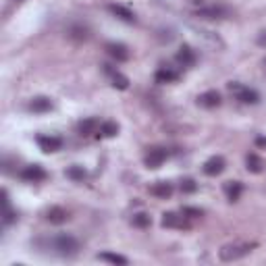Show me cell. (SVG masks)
I'll return each instance as SVG.
<instances>
[{"label":"cell","instance_id":"6da1fadb","mask_svg":"<svg viewBox=\"0 0 266 266\" xmlns=\"http://www.w3.org/2000/svg\"><path fill=\"white\" fill-rule=\"evenodd\" d=\"M48 248H52V252H54V254L65 256V258H71V256H75V254L79 252L81 243H79L77 237L66 235V233H61V235L52 237V239L48 241Z\"/></svg>","mask_w":266,"mask_h":266},{"label":"cell","instance_id":"7a4b0ae2","mask_svg":"<svg viewBox=\"0 0 266 266\" xmlns=\"http://www.w3.org/2000/svg\"><path fill=\"white\" fill-rule=\"evenodd\" d=\"M252 248H254L252 243H229V245H225V248H221L218 258H221L223 262L239 260V258H243V256H248L252 252Z\"/></svg>","mask_w":266,"mask_h":266},{"label":"cell","instance_id":"3957f363","mask_svg":"<svg viewBox=\"0 0 266 266\" xmlns=\"http://www.w3.org/2000/svg\"><path fill=\"white\" fill-rule=\"evenodd\" d=\"M229 92L239 102H243V104H258L260 102V94L258 92L252 90V88H245V85L237 83V81H231L229 83Z\"/></svg>","mask_w":266,"mask_h":266},{"label":"cell","instance_id":"277c9868","mask_svg":"<svg viewBox=\"0 0 266 266\" xmlns=\"http://www.w3.org/2000/svg\"><path fill=\"white\" fill-rule=\"evenodd\" d=\"M163 227L166 229H187V216L181 212H165L163 214Z\"/></svg>","mask_w":266,"mask_h":266},{"label":"cell","instance_id":"5b68a950","mask_svg":"<svg viewBox=\"0 0 266 266\" xmlns=\"http://www.w3.org/2000/svg\"><path fill=\"white\" fill-rule=\"evenodd\" d=\"M166 156H168V154H166L165 148H150L148 154H146V158H144V163H146L148 168H158V166L166 160Z\"/></svg>","mask_w":266,"mask_h":266},{"label":"cell","instance_id":"8992f818","mask_svg":"<svg viewBox=\"0 0 266 266\" xmlns=\"http://www.w3.org/2000/svg\"><path fill=\"white\" fill-rule=\"evenodd\" d=\"M37 146H40L42 152H46V154H50V152H56L63 148V139L56 137V135H37Z\"/></svg>","mask_w":266,"mask_h":266},{"label":"cell","instance_id":"52a82bcc","mask_svg":"<svg viewBox=\"0 0 266 266\" xmlns=\"http://www.w3.org/2000/svg\"><path fill=\"white\" fill-rule=\"evenodd\" d=\"M227 163H225V158L223 156H210L204 163V175L208 177H216V175H221L223 170H225Z\"/></svg>","mask_w":266,"mask_h":266},{"label":"cell","instance_id":"ba28073f","mask_svg":"<svg viewBox=\"0 0 266 266\" xmlns=\"http://www.w3.org/2000/svg\"><path fill=\"white\" fill-rule=\"evenodd\" d=\"M46 177H48V175H46V170L40 165H30V166H25L21 170V179H25V181H30V183L44 181Z\"/></svg>","mask_w":266,"mask_h":266},{"label":"cell","instance_id":"9c48e42d","mask_svg":"<svg viewBox=\"0 0 266 266\" xmlns=\"http://www.w3.org/2000/svg\"><path fill=\"white\" fill-rule=\"evenodd\" d=\"M106 52H108L110 59H115L117 63H125L129 59V48L125 44H119V42H108Z\"/></svg>","mask_w":266,"mask_h":266},{"label":"cell","instance_id":"30bf717a","mask_svg":"<svg viewBox=\"0 0 266 266\" xmlns=\"http://www.w3.org/2000/svg\"><path fill=\"white\" fill-rule=\"evenodd\" d=\"M221 102H223V98L216 90H208V92L198 96V104L204 108H216V106H221Z\"/></svg>","mask_w":266,"mask_h":266},{"label":"cell","instance_id":"8fae6325","mask_svg":"<svg viewBox=\"0 0 266 266\" xmlns=\"http://www.w3.org/2000/svg\"><path fill=\"white\" fill-rule=\"evenodd\" d=\"M44 218H46V221H48L50 225H63V223L69 221V212H66L65 208H61V206H52V208H48V210H46Z\"/></svg>","mask_w":266,"mask_h":266},{"label":"cell","instance_id":"7c38bea8","mask_svg":"<svg viewBox=\"0 0 266 266\" xmlns=\"http://www.w3.org/2000/svg\"><path fill=\"white\" fill-rule=\"evenodd\" d=\"M150 194L154 198H160V200H166L173 196V185H170L168 181H158L150 187Z\"/></svg>","mask_w":266,"mask_h":266},{"label":"cell","instance_id":"4fadbf2b","mask_svg":"<svg viewBox=\"0 0 266 266\" xmlns=\"http://www.w3.org/2000/svg\"><path fill=\"white\" fill-rule=\"evenodd\" d=\"M108 11L115 15L117 19H121V21H125V23H133L135 21V15H133L127 6H123V4H108Z\"/></svg>","mask_w":266,"mask_h":266},{"label":"cell","instance_id":"5bb4252c","mask_svg":"<svg viewBox=\"0 0 266 266\" xmlns=\"http://www.w3.org/2000/svg\"><path fill=\"white\" fill-rule=\"evenodd\" d=\"M177 63L183 65V66H192L196 63V50L192 46H181L177 52Z\"/></svg>","mask_w":266,"mask_h":266},{"label":"cell","instance_id":"9a60e30c","mask_svg":"<svg viewBox=\"0 0 266 266\" xmlns=\"http://www.w3.org/2000/svg\"><path fill=\"white\" fill-rule=\"evenodd\" d=\"M196 15L202 17V19H223V17L229 15V11L223 6H206V8H200Z\"/></svg>","mask_w":266,"mask_h":266},{"label":"cell","instance_id":"2e32d148","mask_svg":"<svg viewBox=\"0 0 266 266\" xmlns=\"http://www.w3.org/2000/svg\"><path fill=\"white\" fill-rule=\"evenodd\" d=\"M245 168L250 170V173H254V175H260L262 170H264V160L258 156V154H248L245 156Z\"/></svg>","mask_w":266,"mask_h":266},{"label":"cell","instance_id":"e0dca14e","mask_svg":"<svg viewBox=\"0 0 266 266\" xmlns=\"http://www.w3.org/2000/svg\"><path fill=\"white\" fill-rule=\"evenodd\" d=\"M52 108V100L46 96H35L30 102V110L32 112H48Z\"/></svg>","mask_w":266,"mask_h":266},{"label":"cell","instance_id":"ac0fdd59","mask_svg":"<svg viewBox=\"0 0 266 266\" xmlns=\"http://www.w3.org/2000/svg\"><path fill=\"white\" fill-rule=\"evenodd\" d=\"M98 129H100V125H98V121H96V119H83L79 125H77L79 135H83V137L92 135V133H98Z\"/></svg>","mask_w":266,"mask_h":266},{"label":"cell","instance_id":"d6986e66","mask_svg":"<svg viewBox=\"0 0 266 266\" xmlns=\"http://www.w3.org/2000/svg\"><path fill=\"white\" fill-rule=\"evenodd\" d=\"M241 192H243V185L239 181H227L225 183V194H227V198H229V202H237Z\"/></svg>","mask_w":266,"mask_h":266},{"label":"cell","instance_id":"ffe728a7","mask_svg":"<svg viewBox=\"0 0 266 266\" xmlns=\"http://www.w3.org/2000/svg\"><path fill=\"white\" fill-rule=\"evenodd\" d=\"M65 175L71 179V181H75V183H81V181H85V177H88V170H85L83 166H79V165H73V166H69L65 170Z\"/></svg>","mask_w":266,"mask_h":266},{"label":"cell","instance_id":"44dd1931","mask_svg":"<svg viewBox=\"0 0 266 266\" xmlns=\"http://www.w3.org/2000/svg\"><path fill=\"white\" fill-rule=\"evenodd\" d=\"M177 71H173V69H166V66H163V69H158L156 71V75H154V79H156V83H173V81H177Z\"/></svg>","mask_w":266,"mask_h":266},{"label":"cell","instance_id":"7402d4cb","mask_svg":"<svg viewBox=\"0 0 266 266\" xmlns=\"http://www.w3.org/2000/svg\"><path fill=\"white\" fill-rule=\"evenodd\" d=\"M117 133H119V125L117 123H112V121H106V123H102L100 129H98V137H117Z\"/></svg>","mask_w":266,"mask_h":266},{"label":"cell","instance_id":"603a6c76","mask_svg":"<svg viewBox=\"0 0 266 266\" xmlns=\"http://www.w3.org/2000/svg\"><path fill=\"white\" fill-rule=\"evenodd\" d=\"M15 212H13V208H11V204H8V196H6V192H2V221H4V225H11L13 221H15Z\"/></svg>","mask_w":266,"mask_h":266},{"label":"cell","instance_id":"cb8c5ba5","mask_svg":"<svg viewBox=\"0 0 266 266\" xmlns=\"http://www.w3.org/2000/svg\"><path fill=\"white\" fill-rule=\"evenodd\" d=\"M98 260H104V262H110V264H121L125 266L129 264V260L125 256H119V254H110V252H104V254H98Z\"/></svg>","mask_w":266,"mask_h":266},{"label":"cell","instance_id":"d4e9b609","mask_svg":"<svg viewBox=\"0 0 266 266\" xmlns=\"http://www.w3.org/2000/svg\"><path fill=\"white\" fill-rule=\"evenodd\" d=\"M131 223H133V227H137V229H148V227L152 225V218L146 212H137V214H133Z\"/></svg>","mask_w":266,"mask_h":266},{"label":"cell","instance_id":"484cf974","mask_svg":"<svg viewBox=\"0 0 266 266\" xmlns=\"http://www.w3.org/2000/svg\"><path fill=\"white\" fill-rule=\"evenodd\" d=\"M110 77H112V85H115L117 90H127V88H129V79H127L123 73L112 71V73H110Z\"/></svg>","mask_w":266,"mask_h":266},{"label":"cell","instance_id":"4316f807","mask_svg":"<svg viewBox=\"0 0 266 266\" xmlns=\"http://www.w3.org/2000/svg\"><path fill=\"white\" fill-rule=\"evenodd\" d=\"M73 40H88V30H85V27H73L71 30V33H69Z\"/></svg>","mask_w":266,"mask_h":266},{"label":"cell","instance_id":"83f0119b","mask_svg":"<svg viewBox=\"0 0 266 266\" xmlns=\"http://www.w3.org/2000/svg\"><path fill=\"white\" fill-rule=\"evenodd\" d=\"M198 189V183L194 181V179H183L181 181V192L183 194H194Z\"/></svg>","mask_w":266,"mask_h":266},{"label":"cell","instance_id":"f1b7e54d","mask_svg":"<svg viewBox=\"0 0 266 266\" xmlns=\"http://www.w3.org/2000/svg\"><path fill=\"white\" fill-rule=\"evenodd\" d=\"M181 212H183L187 218H198V216H202V214H204L202 210H200V208H192V206H185Z\"/></svg>","mask_w":266,"mask_h":266},{"label":"cell","instance_id":"f546056e","mask_svg":"<svg viewBox=\"0 0 266 266\" xmlns=\"http://www.w3.org/2000/svg\"><path fill=\"white\" fill-rule=\"evenodd\" d=\"M258 44H260V46H266V32H262V33L258 35Z\"/></svg>","mask_w":266,"mask_h":266},{"label":"cell","instance_id":"4dcf8cb0","mask_svg":"<svg viewBox=\"0 0 266 266\" xmlns=\"http://www.w3.org/2000/svg\"><path fill=\"white\" fill-rule=\"evenodd\" d=\"M256 146L266 148V137H256Z\"/></svg>","mask_w":266,"mask_h":266},{"label":"cell","instance_id":"1f68e13d","mask_svg":"<svg viewBox=\"0 0 266 266\" xmlns=\"http://www.w3.org/2000/svg\"><path fill=\"white\" fill-rule=\"evenodd\" d=\"M17 2H21V0H17Z\"/></svg>","mask_w":266,"mask_h":266}]
</instances>
